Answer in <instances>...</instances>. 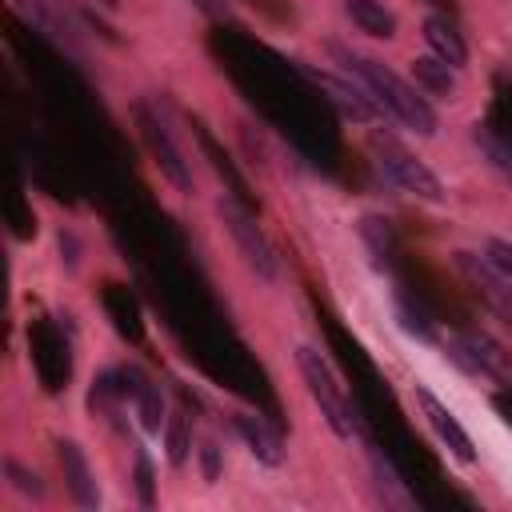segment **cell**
<instances>
[{"label":"cell","instance_id":"cell-8","mask_svg":"<svg viewBox=\"0 0 512 512\" xmlns=\"http://www.w3.org/2000/svg\"><path fill=\"white\" fill-rule=\"evenodd\" d=\"M296 68H300V76L304 80H312L320 92H328V100L348 116V120H376L384 108L364 92V88H356V84H344V80H336V76H328V72H316L312 64H304V60H296Z\"/></svg>","mask_w":512,"mask_h":512},{"label":"cell","instance_id":"cell-4","mask_svg":"<svg viewBox=\"0 0 512 512\" xmlns=\"http://www.w3.org/2000/svg\"><path fill=\"white\" fill-rule=\"evenodd\" d=\"M448 352H452V360L464 364L468 372L488 376V380H496L500 388L512 392V352H508L500 340H492L488 332H464V336H456V340L448 344Z\"/></svg>","mask_w":512,"mask_h":512},{"label":"cell","instance_id":"cell-2","mask_svg":"<svg viewBox=\"0 0 512 512\" xmlns=\"http://www.w3.org/2000/svg\"><path fill=\"white\" fill-rule=\"evenodd\" d=\"M296 364H300V376H304L312 400L320 404V416L328 420V428H332L336 436H352V432H356V416H352V404H348L340 380L332 376L328 360H324L316 348L300 344V348H296Z\"/></svg>","mask_w":512,"mask_h":512},{"label":"cell","instance_id":"cell-17","mask_svg":"<svg viewBox=\"0 0 512 512\" xmlns=\"http://www.w3.org/2000/svg\"><path fill=\"white\" fill-rule=\"evenodd\" d=\"M4 472L12 476V488H20L24 496H44V488H40V480H36V476H32L28 468H20L16 460H8V464H4Z\"/></svg>","mask_w":512,"mask_h":512},{"label":"cell","instance_id":"cell-3","mask_svg":"<svg viewBox=\"0 0 512 512\" xmlns=\"http://www.w3.org/2000/svg\"><path fill=\"white\" fill-rule=\"evenodd\" d=\"M376 168L384 172V180H392L400 192H408V196H416V200H428V204H440V200H444V184L436 180V172L424 168L412 152H404V148L392 144V140L376 144Z\"/></svg>","mask_w":512,"mask_h":512},{"label":"cell","instance_id":"cell-5","mask_svg":"<svg viewBox=\"0 0 512 512\" xmlns=\"http://www.w3.org/2000/svg\"><path fill=\"white\" fill-rule=\"evenodd\" d=\"M216 212H220L224 228L232 232V240H236L240 256L248 260V268H256V276L272 280V276H276V256H272V244L264 240L260 224H256L240 204H232V200H220V204H216Z\"/></svg>","mask_w":512,"mask_h":512},{"label":"cell","instance_id":"cell-15","mask_svg":"<svg viewBox=\"0 0 512 512\" xmlns=\"http://www.w3.org/2000/svg\"><path fill=\"white\" fill-rule=\"evenodd\" d=\"M168 460L176 468L188 460V428H184V416H168Z\"/></svg>","mask_w":512,"mask_h":512},{"label":"cell","instance_id":"cell-10","mask_svg":"<svg viewBox=\"0 0 512 512\" xmlns=\"http://www.w3.org/2000/svg\"><path fill=\"white\" fill-rule=\"evenodd\" d=\"M232 424H236V432L244 436V444L252 448V456H256L260 464H268V468L284 464V448H280V440L268 432V424H264L260 416H252V412H236Z\"/></svg>","mask_w":512,"mask_h":512},{"label":"cell","instance_id":"cell-20","mask_svg":"<svg viewBox=\"0 0 512 512\" xmlns=\"http://www.w3.org/2000/svg\"><path fill=\"white\" fill-rule=\"evenodd\" d=\"M96 4H104V8H116V4H120V0H96Z\"/></svg>","mask_w":512,"mask_h":512},{"label":"cell","instance_id":"cell-6","mask_svg":"<svg viewBox=\"0 0 512 512\" xmlns=\"http://www.w3.org/2000/svg\"><path fill=\"white\" fill-rule=\"evenodd\" d=\"M136 120H140V136H144V144H148V152H152V160H156V168L180 188V192H192V172H188V160L180 156V148L172 144V136L164 132V124L140 104L136 108Z\"/></svg>","mask_w":512,"mask_h":512},{"label":"cell","instance_id":"cell-18","mask_svg":"<svg viewBox=\"0 0 512 512\" xmlns=\"http://www.w3.org/2000/svg\"><path fill=\"white\" fill-rule=\"evenodd\" d=\"M136 484H140V504H152V468L144 456L136 460Z\"/></svg>","mask_w":512,"mask_h":512},{"label":"cell","instance_id":"cell-1","mask_svg":"<svg viewBox=\"0 0 512 512\" xmlns=\"http://www.w3.org/2000/svg\"><path fill=\"white\" fill-rule=\"evenodd\" d=\"M328 52L360 80V88L384 108V112H392L400 124H408L412 132H420V136H432L436 132V112H432V104L424 100V92H416L408 80H400L392 68H384L380 60H372V56H360V52H352V48H344V44H328Z\"/></svg>","mask_w":512,"mask_h":512},{"label":"cell","instance_id":"cell-16","mask_svg":"<svg viewBox=\"0 0 512 512\" xmlns=\"http://www.w3.org/2000/svg\"><path fill=\"white\" fill-rule=\"evenodd\" d=\"M484 260L512 284V244H508V240H488V244H484Z\"/></svg>","mask_w":512,"mask_h":512},{"label":"cell","instance_id":"cell-19","mask_svg":"<svg viewBox=\"0 0 512 512\" xmlns=\"http://www.w3.org/2000/svg\"><path fill=\"white\" fill-rule=\"evenodd\" d=\"M200 452H204V480H216V472H220V452H216V444H204Z\"/></svg>","mask_w":512,"mask_h":512},{"label":"cell","instance_id":"cell-12","mask_svg":"<svg viewBox=\"0 0 512 512\" xmlns=\"http://www.w3.org/2000/svg\"><path fill=\"white\" fill-rule=\"evenodd\" d=\"M344 12L360 32H368L376 40H392L396 36V16L380 0H344Z\"/></svg>","mask_w":512,"mask_h":512},{"label":"cell","instance_id":"cell-13","mask_svg":"<svg viewBox=\"0 0 512 512\" xmlns=\"http://www.w3.org/2000/svg\"><path fill=\"white\" fill-rule=\"evenodd\" d=\"M424 40H428V48H432L444 64H452V68H460V64L468 60V48H464L460 32H456L444 16H428V20H424Z\"/></svg>","mask_w":512,"mask_h":512},{"label":"cell","instance_id":"cell-9","mask_svg":"<svg viewBox=\"0 0 512 512\" xmlns=\"http://www.w3.org/2000/svg\"><path fill=\"white\" fill-rule=\"evenodd\" d=\"M416 404H420V412H424V420H428V428L440 436V444L456 456V460H464V464H472L476 460V448H472V440H468V432L460 428V420L428 392V388H416Z\"/></svg>","mask_w":512,"mask_h":512},{"label":"cell","instance_id":"cell-14","mask_svg":"<svg viewBox=\"0 0 512 512\" xmlns=\"http://www.w3.org/2000/svg\"><path fill=\"white\" fill-rule=\"evenodd\" d=\"M412 76L428 96H452L456 92V76L452 64H444L440 56H416L412 60Z\"/></svg>","mask_w":512,"mask_h":512},{"label":"cell","instance_id":"cell-7","mask_svg":"<svg viewBox=\"0 0 512 512\" xmlns=\"http://www.w3.org/2000/svg\"><path fill=\"white\" fill-rule=\"evenodd\" d=\"M456 268H460L464 280L476 288V296H480L496 316H504V320L512 324V288H508V280H504L484 256H472V252H456Z\"/></svg>","mask_w":512,"mask_h":512},{"label":"cell","instance_id":"cell-11","mask_svg":"<svg viewBox=\"0 0 512 512\" xmlns=\"http://www.w3.org/2000/svg\"><path fill=\"white\" fill-rule=\"evenodd\" d=\"M60 464H64V480H68V488H72L76 504H84V508H96V504H100L96 480H92V472H88V460H84V452H80L72 440H64V444H60Z\"/></svg>","mask_w":512,"mask_h":512}]
</instances>
